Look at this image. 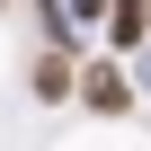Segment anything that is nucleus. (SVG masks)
Here are the masks:
<instances>
[{
    "mask_svg": "<svg viewBox=\"0 0 151 151\" xmlns=\"http://www.w3.org/2000/svg\"><path fill=\"white\" fill-rule=\"evenodd\" d=\"M142 36H151V0H107V45L133 53Z\"/></svg>",
    "mask_w": 151,
    "mask_h": 151,
    "instance_id": "obj_2",
    "label": "nucleus"
},
{
    "mask_svg": "<svg viewBox=\"0 0 151 151\" xmlns=\"http://www.w3.org/2000/svg\"><path fill=\"white\" fill-rule=\"evenodd\" d=\"M71 98H80L89 116H133V80H124L116 62H89V71H80V89H71Z\"/></svg>",
    "mask_w": 151,
    "mask_h": 151,
    "instance_id": "obj_1",
    "label": "nucleus"
},
{
    "mask_svg": "<svg viewBox=\"0 0 151 151\" xmlns=\"http://www.w3.org/2000/svg\"><path fill=\"white\" fill-rule=\"evenodd\" d=\"M62 9H71V18H107V0H62Z\"/></svg>",
    "mask_w": 151,
    "mask_h": 151,
    "instance_id": "obj_4",
    "label": "nucleus"
},
{
    "mask_svg": "<svg viewBox=\"0 0 151 151\" xmlns=\"http://www.w3.org/2000/svg\"><path fill=\"white\" fill-rule=\"evenodd\" d=\"M62 89H80V71H71V53H36V98H62Z\"/></svg>",
    "mask_w": 151,
    "mask_h": 151,
    "instance_id": "obj_3",
    "label": "nucleus"
}]
</instances>
